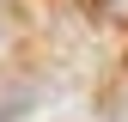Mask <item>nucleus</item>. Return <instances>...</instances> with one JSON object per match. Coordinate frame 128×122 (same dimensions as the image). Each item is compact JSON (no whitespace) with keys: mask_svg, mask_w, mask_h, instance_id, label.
I'll return each instance as SVG.
<instances>
[{"mask_svg":"<svg viewBox=\"0 0 128 122\" xmlns=\"http://www.w3.org/2000/svg\"><path fill=\"white\" fill-rule=\"evenodd\" d=\"M12 43V12H0V49Z\"/></svg>","mask_w":128,"mask_h":122,"instance_id":"f03ea898","label":"nucleus"},{"mask_svg":"<svg viewBox=\"0 0 128 122\" xmlns=\"http://www.w3.org/2000/svg\"><path fill=\"white\" fill-rule=\"evenodd\" d=\"M37 104H43V80H30V73H6L0 80V122H24Z\"/></svg>","mask_w":128,"mask_h":122,"instance_id":"f257e3e1","label":"nucleus"}]
</instances>
